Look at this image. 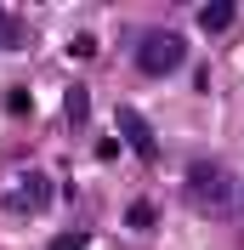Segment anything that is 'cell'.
<instances>
[{
	"mask_svg": "<svg viewBox=\"0 0 244 250\" xmlns=\"http://www.w3.org/2000/svg\"><path fill=\"white\" fill-rule=\"evenodd\" d=\"M85 245H91L85 233H57V239H51V250H85Z\"/></svg>",
	"mask_w": 244,
	"mask_h": 250,
	"instance_id": "9",
	"label": "cell"
},
{
	"mask_svg": "<svg viewBox=\"0 0 244 250\" xmlns=\"http://www.w3.org/2000/svg\"><path fill=\"white\" fill-rule=\"evenodd\" d=\"M233 17H239V6H233V0H204V6H199V29H204V34H222Z\"/></svg>",
	"mask_w": 244,
	"mask_h": 250,
	"instance_id": "5",
	"label": "cell"
},
{
	"mask_svg": "<svg viewBox=\"0 0 244 250\" xmlns=\"http://www.w3.org/2000/svg\"><path fill=\"white\" fill-rule=\"evenodd\" d=\"M125 222H131V228H153V205H131Z\"/></svg>",
	"mask_w": 244,
	"mask_h": 250,
	"instance_id": "8",
	"label": "cell"
},
{
	"mask_svg": "<svg viewBox=\"0 0 244 250\" xmlns=\"http://www.w3.org/2000/svg\"><path fill=\"white\" fill-rule=\"evenodd\" d=\"M182 62H187V40L176 29H148L137 40V68L142 74L159 80V74H170V68H182Z\"/></svg>",
	"mask_w": 244,
	"mask_h": 250,
	"instance_id": "1",
	"label": "cell"
},
{
	"mask_svg": "<svg viewBox=\"0 0 244 250\" xmlns=\"http://www.w3.org/2000/svg\"><path fill=\"white\" fill-rule=\"evenodd\" d=\"M85 108H91V103H85V91H80V85H68V120H85Z\"/></svg>",
	"mask_w": 244,
	"mask_h": 250,
	"instance_id": "7",
	"label": "cell"
},
{
	"mask_svg": "<svg viewBox=\"0 0 244 250\" xmlns=\"http://www.w3.org/2000/svg\"><path fill=\"white\" fill-rule=\"evenodd\" d=\"M46 205H51V182L40 171H23V182H17V193H12L6 210H12V216H29V210H46Z\"/></svg>",
	"mask_w": 244,
	"mask_h": 250,
	"instance_id": "4",
	"label": "cell"
},
{
	"mask_svg": "<svg viewBox=\"0 0 244 250\" xmlns=\"http://www.w3.org/2000/svg\"><path fill=\"white\" fill-rule=\"evenodd\" d=\"M0 46H23V23H17L6 6H0Z\"/></svg>",
	"mask_w": 244,
	"mask_h": 250,
	"instance_id": "6",
	"label": "cell"
},
{
	"mask_svg": "<svg viewBox=\"0 0 244 250\" xmlns=\"http://www.w3.org/2000/svg\"><path fill=\"white\" fill-rule=\"evenodd\" d=\"M187 193H193L199 210H222V199H227L222 165H216V159H193V165H187Z\"/></svg>",
	"mask_w": 244,
	"mask_h": 250,
	"instance_id": "2",
	"label": "cell"
},
{
	"mask_svg": "<svg viewBox=\"0 0 244 250\" xmlns=\"http://www.w3.org/2000/svg\"><path fill=\"white\" fill-rule=\"evenodd\" d=\"M114 125H120V137L131 142V154H137V159H159V142H153V131H148V120H142V114L131 108V103H125L120 114H114Z\"/></svg>",
	"mask_w": 244,
	"mask_h": 250,
	"instance_id": "3",
	"label": "cell"
}]
</instances>
